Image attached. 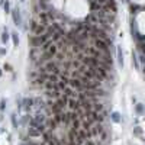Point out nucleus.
Here are the masks:
<instances>
[{
  "label": "nucleus",
  "mask_w": 145,
  "mask_h": 145,
  "mask_svg": "<svg viewBox=\"0 0 145 145\" xmlns=\"http://www.w3.org/2000/svg\"><path fill=\"white\" fill-rule=\"evenodd\" d=\"M63 116H64V112L55 113V115H54V121L57 122V123H63Z\"/></svg>",
  "instance_id": "obj_21"
},
{
  "label": "nucleus",
  "mask_w": 145,
  "mask_h": 145,
  "mask_svg": "<svg viewBox=\"0 0 145 145\" xmlns=\"http://www.w3.org/2000/svg\"><path fill=\"white\" fill-rule=\"evenodd\" d=\"M55 58H57V61H64V54L63 52H57V54H55Z\"/></svg>",
  "instance_id": "obj_34"
},
{
  "label": "nucleus",
  "mask_w": 145,
  "mask_h": 145,
  "mask_svg": "<svg viewBox=\"0 0 145 145\" xmlns=\"http://www.w3.org/2000/svg\"><path fill=\"white\" fill-rule=\"evenodd\" d=\"M116 51H118V63H119V65L122 67V65H123V52H122V49L119 46H118Z\"/></svg>",
  "instance_id": "obj_19"
},
{
  "label": "nucleus",
  "mask_w": 145,
  "mask_h": 145,
  "mask_svg": "<svg viewBox=\"0 0 145 145\" xmlns=\"http://www.w3.org/2000/svg\"><path fill=\"white\" fill-rule=\"evenodd\" d=\"M12 16H13V22L15 25H22V19H20V13H19V9H15L12 10Z\"/></svg>",
  "instance_id": "obj_7"
},
{
  "label": "nucleus",
  "mask_w": 145,
  "mask_h": 145,
  "mask_svg": "<svg viewBox=\"0 0 145 145\" xmlns=\"http://www.w3.org/2000/svg\"><path fill=\"white\" fill-rule=\"evenodd\" d=\"M61 36H63V34H60V32H54L51 36L52 42H58V41H61Z\"/></svg>",
  "instance_id": "obj_23"
},
{
  "label": "nucleus",
  "mask_w": 145,
  "mask_h": 145,
  "mask_svg": "<svg viewBox=\"0 0 145 145\" xmlns=\"http://www.w3.org/2000/svg\"><path fill=\"white\" fill-rule=\"evenodd\" d=\"M96 3H99V5H103V3H106V0H94Z\"/></svg>",
  "instance_id": "obj_41"
},
{
  "label": "nucleus",
  "mask_w": 145,
  "mask_h": 145,
  "mask_svg": "<svg viewBox=\"0 0 145 145\" xmlns=\"http://www.w3.org/2000/svg\"><path fill=\"white\" fill-rule=\"evenodd\" d=\"M35 128H36V129L41 132V135L46 131V125H45V123H36V126H35Z\"/></svg>",
  "instance_id": "obj_24"
},
{
  "label": "nucleus",
  "mask_w": 145,
  "mask_h": 145,
  "mask_svg": "<svg viewBox=\"0 0 145 145\" xmlns=\"http://www.w3.org/2000/svg\"><path fill=\"white\" fill-rule=\"evenodd\" d=\"M23 103H25V109L29 110L31 107H32V106H35V99H32V97L25 99V100H23Z\"/></svg>",
  "instance_id": "obj_12"
},
{
  "label": "nucleus",
  "mask_w": 145,
  "mask_h": 145,
  "mask_svg": "<svg viewBox=\"0 0 145 145\" xmlns=\"http://www.w3.org/2000/svg\"><path fill=\"white\" fill-rule=\"evenodd\" d=\"M52 44H54V42H52V39L46 41V42H45V44H44V45H41V51H42V52L48 51V49L51 48V45H52Z\"/></svg>",
  "instance_id": "obj_17"
},
{
  "label": "nucleus",
  "mask_w": 145,
  "mask_h": 145,
  "mask_svg": "<svg viewBox=\"0 0 145 145\" xmlns=\"http://www.w3.org/2000/svg\"><path fill=\"white\" fill-rule=\"evenodd\" d=\"M103 103H97V102H94L93 103V110H96V112H102L103 110Z\"/></svg>",
  "instance_id": "obj_22"
},
{
  "label": "nucleus",
  "mask_w": 145,
  "mask_h": 145,
  "mask_svg": "<svg viewBox=\"0 0 145 145\" xmlns=\"http://www.w3.org/2000/svg\"><path fill=\"white\" fill-rule=\"evenodd\" d=\"M5 109H6V100L2 99V100H0V112H3Z\"/></svg>",
  "instance_id": "obj_36"
},
{
  "label": "nucleus",
  "mask_w": 145,
  "mask_h": 145,
  "mask_svg": "<svg viewBox=\"0 0 145 145\" xmlns=\"http://www.w3.org/2000/svg\"><path fill=\"white\" fill-rule=\"evenodd\" d=\"M133 133H135V135H141V133H142V129L139 126H135L133 128Z\"/></svg>",
  "instance_id": "obj_37"
},
{
  "label": "nucleus",
  "mask_w": 145,
  "mask_h": 145,
  "mask_svg": "<svg viewBox=\"0 0 145 145\" xmlns=\"http://www.w3.org/2000/svg\"><path fill=\"white\" fill-rule=\"evenodd\" d=\"M45 145H57V144H55V141H54V138H52L51 141H49V142H46Z\"/></svg>",
  "instance_id": "obj_40"
},
{
  "label": "nucleus",
  "mask_w": 145,
  "mask_h": 145,
  "mask_svg": "<svg viewBox=\"0 0 145 145\" xmlns=\"http://www.w3.org/2000/svg\"><path fill=\"white\" fill-rule=\"evenodd\" d=\"M2 74H3V73H2V68H0V77H2Z\"/></svg>",
  "instance_id": "obj_43"
},
{
  "label": "nucleus",
  "mask_w": 145,
  "mask_h": 145,
  "mask_svg": "<svg viewBox=\"0 0 145 145\" xmlns=\"http://www.w3.org/2000/svg\"><path fill=\"white\" fill-rule=\"evenodd\" d=\"M12 39H13V45L15 46L19 45V36H17L16 32H12Z\"/></svg>",
  "instance_id": "obj_27"
},
{
  "label": "nucleus",
  "mask_w": 145,
  "mask_h": 145,
  "mask_svg": "<svg viewBox=\"0 0 145 145\" xmlns=\"http://www.w3.org/2000/svg\"><path fill=\"white\" fill-rule=\"evenodd\" d=\"M107 136H109V135H107V132H106V131H103V132L100 133V141H102V142H106V141H107Z\"/></svg>",
  "instance_id": "obj_31"
},
{
  "label": "nucleus",
  "mask_w": 145,
  "mask_h": 145,
  "mask_svg": "<svg viewBox=\"0 0 145 145\" xmlns=\"http://www.w3.org/2000/svg\"><path fill=\"white\" fill-rule=\"evenodd\" d=\"M109 44H107V41L102 39V38H96L94 39V46L97 48V49H100L102 52H104V54H107L109 52Z\"/></svg>",
  "instance_id": "obj_1"
},
{
  "label": "nucleus",
  "mask_w": 145,
  "mask_h": 145,
  "mask_svg": "<svg viewBox=\"0 0 145 145\" xmlns=\"http://www.w3.org/2000/svg\"><path fill=\"white\" fill-rule=\"evenodd\" d=\"M35 103L38 104V106H41V109H44V107H45V103H44V100H42V99H35Z\"/></svg>",
  "instance_id": "obj_32"
},
{
  "label": "nucleus",
  "mask_w": 145,
  "mask_h": 145,
  "mask_svg": "<svg viewBox=\"0 0 145 145\" xmlns=\"http://www.w3.org/2000/svg\"><path fill=\"white\" fill-rule=\"evenodd\" d=\"M132 63H133V65H135V68L138 70L139 64H138V58H136V55H135V52H132Z\"/></svg>",
  "instance_id": "obj_29"
},
{
  "label": "nucleus",
  "mask_w": 145,
  "mask_h": 145,
  "mask_svg": "<svg viewBox=\"0 0 145 145\" xmlns=\"http://www.w3.org/2000/svg\"><path fill=\"white\" fill-rule=\"evenodd\" d=\"M68 86L73 87V89H77V90H81V92H84V90H86V86H84L78 78H71L70 83H68Z\"/></svg>",
  "instance_id": "obj_3"
},
{
  "label": "nucleus",
  "mask_w": 145,
  "mask_h": 145,
  "mask_svg": "<svg viewBox=\"0 0 145 145\" xmlns=\"http://www.w3.org/2000/svg\"><path fill=\"white\" fill-rule=\"evenodd\" d=\"M34 119L38 122V123H45V116L42 115V113H39V112L34 116Z\"/></svg>",
  "instance_id": "obj_18"
},
{
  "label": "nucleus",
  "mask_w": 145,
  "mask_h": 145,
  "mask_svg": "<svg viewBox=\"0 0 145 145\" xmlns=\"http://www.w3.org/2000/svg\"><path fill=\"white\" fill-rule=\"evenodd\" d=\"M86 145H97V144H96V142H93V141H90V139H87Z\"/></svg>",
  "instance_id": "obj_38"
},
{
  "label": "nucleus",
  "mask_w": 145,
  "mask_h": 145,
  "mask_svg": "<svg viewBox=\"0 0 145 145\" xmlns=\"http://www.w3.org/2000/svg\"><path fill=\"white\" fill-rule=\"evenodd\" d=\"M5 54H6L5 49H0V55H5Z\"/></svg>",
  "instance_id": "obj_42"
},
{
  "label": "nucleus",
  "mask_w": 145,
  "mask_h": 145,
  "mask_svg": "<svg viewBox=\"0 0 145 145\" xmlns=\"http://www.w3.org/2000/svg\"><path fill=\"white\" fill-rule=\"evenodd\" d=\"M48 80L49 81H52V83H58V75H55L54 74V73H52V74H48Z\"/></svg>",
  "instance_id": "obj_28"
},
{
  "label": "nucleus",
  "mask_w": 145,
  "mask_h": 145,
  "mask_svg": "<svg viewBox=\"0 0 145 145\" xmlns=\"http://www.w3.org/2000/svg\"><path fill=\"white\" fill-rule=\"evenodd\" d=\"M5 70L6 71H12V67L9 65V64H5Z\"/></svg>",
  "instance_id": "obj_39"
},
{
  "label": "nucleus",
  "mask_w": 145,
  "mask_h": 145,
  "mask_svg": "<svg viewBox=\"0 0 145 145\" xmlns=\"http://www.w3.org/2000/svg\"><path fill=\"white\" fill-rule=\"evenodd\" d=\"M67 118H68V122L71 123L73 121L78 119V113H77L75 110H71V112H68V113H67Z\"/></svg>",
  "instance_id": "obj_14"
},
{
  "label": "nucleus",
  "mask_w": 145,
  "mask_h": 145,
  "mask_svg": "<svg viewBox=\"0 0 145 145\" xmlns=\"http://www.w3.org/2000/svg\"><path fill=\"white\" fill-rule=\"evenodd\" d=\"M80 128H81V121H80V118L71 122V131H74V132H75V131H78Z\"/></svg>",
  "instance_id": "obj_13"
},
{
  "label": "nucleus",
  "mask_w": 145,
  "mask_h": 145,
  "mask_svg": "<svg viewBox=\"0 0 145 145\" xmlns=\"http://www.w3.org/2000/svg\"><path fill=\"white\" fill-rule=\"evenodd\" d=\"M67 107H70L71 110H78L81 106H80V102H78L77 99L70 97V99H68V104H67Z\"/></svg>",
  "instance_id": "obj_5"
},
{
  "label": "nucleus",
  "mask_w": 145,
  "mask_h": 145,
  "mask_svg": "<svg viewBox=\"0 0 145 145\" xmlns=\"http://www.w3.org/2000/svg\"><path fill=\"white\" fill-rule=\"evenodd\" d=\"M45 29H46V26H45V25L39 23V25L36 26V29H35V32H34V34L36 35V36H39V35H44V34H45Z\"/></svg>",
  "instance_id": "obj_9"
},
{
  "label": "nucleus",
  "mask_w": 145,
  "mask_h": 145,
  "mask_svg": "<svg viewBox=\"0 0 145 145\" xmlns=\"http://www.w3.org/2000/svg\"><path fill=\"white\" fill-rule=\"evenodd\" d=\"M22 2H23V0H22Z\"/></svg>",
  "instance_id": "obj_44"
},
{
  "label": "nucleus",
  "mask_w": 145,
  "mask_h": 145,
  "mask_svg": "<svg viewBox=\"0 0 145 145\" xmlns=\"http://www.w3.org/2000/svg\"><path fill=\"white\" fill-rule=\"evenodd\" d=\"M90 131H92L93 136H99V135L104 131L103 123H102V122H94V123L92 125V128H90Z\"/></svg>",
  "instance_id": "obj_2"
},
{
  "label": "nucleus",
  "mask_w": 145,
  "mask_h": 145,
  "mask_svg": "<svg viewBox=\"0 0 145 145\" xmlns=\"http://www.w3.org/2000/svg\"><path fill=\"white\" fill-rule=\"evenodd\" d=\"M12 35H9V32H7V28L3 29V34H2V42L3 44H6L7 41H9V38H10Z\"/></svg>",
  "instance_id": "obj_16"
},
{
  "label": "nucleus",
  "mask_w": 145,
  "mask_h": 145,
  "mask_svg": "<svg viewBox=\"0 0 145 145\" xmlns=\"http://www.w3.org/2000/svg\"><path fill=\"white\" fill-rule=\"evenodd\" d=\"M10 119H12V125H13V128H17V121H16V115H15V113L10 116Z\"/></svg>",
  "instance_id": "obj_33"
},
{
  "label": "nucleus",
  "mask_w": 145,
  "mask_h": 145,
  "mask_svg": "<svg viewBox=\"0 0 145 145\" xmlns=\"http://www.w3.org/2000/svg\"><path fill=\"white\" fill-rule=\"evenodd\" d=\"M28 135H29V136H32V138H38V136H41V132L36 129V128H31V126H29Z\"/></svg>",
  "instance_id": "obj_10"
},
{
  "label": "nucleus",
  "mask_w": 145,
  "mask_h": 145,
  "mask_svg": "<svg viewBox=\"0 0 145 145\" xmlns=\"http://www.w3.org/2000/svg\"><path fill=\"white\" fill-rule=\"evenodd\" d=\"M57 84H58V87H60V90H61V92H64V90L68 87V83H65V81H63V80H60Z\"/></svg>",
  "instance_id": "obj_25"
},
{
  "label": "nucleus",
  "mask_w": 145,
  "mask_h": 145,
  "mask_svg": "<svg viewBox=\"0 0 145 145\" xmlns=\"http://www.w3.org/2000/svg\"><path fill=\"white\" fill-rule=\"evenodd\" d=\"M63 93H64V96H67V97H74L75 99V96H77L74 93V90H73V87H67Z\"/></svg>",
  "instance_id": "obj_15"
},
{
  "label": "nucleus",
  "mask_w": 145,
  "mask_h": 145,
  "mask_svg": "<svg viewBox=\"0 0 145 145\" xmlns=\"http://www.w3.org/2000/svg\"><path fill=\"white\" fill-rule=\"evenodd\" d=\"M112 121L116 122V123H119V122H121V113L113 112V113H112Z\"/></svg>",
  "instance_id": "obj_26"
},
{
  "label": "nucleus",
  "mask_w": 145,
  "mask_h": 145,
  "mask_svg": "<svg viewBox=\"0 0 145 145\" xmlns=\"http://www.w3.org/2000/svg\"><path fill=\"white\" fill-rule=\"evenodd\" d=\"M87 55H84V54H81V52H78L77 55H75V60H78V61H84V58H86Z\"/></svg>",
  "instance_id": "obj_35"
},
{
  "label": "nucleus",
  "mask_w": 145,
  "mask_h": 145,
  "mask_svg": "<svg viewBox=\"0 0 145 145\" xmlns=\"http://www.w3.org/2000/svg\"><path fill=\"white\" fill-rule=\"evenodd\" d=\"M135 112H136L138 115H142V113L145 112L144 104H142V103H136V104H135Z\"/></svg>",
  "instance_id": "obj_20"
},
{
  "label": "nucleus",
  "mask_w": 145,
  "mask_h": 145,
  "mask_svg": "<svg viewBox=\"0 0 145 145\" xmlns=\"http://www.w3.org/2000/svg\"><path fill=\"white\" fill-rule=\"evenodd\" d=\"M3 9H5V12L6 13H10V3L6 0L5 3H3Z\"/></svg>",
  "instance_id": "obj_30"
},
{
  "label": "nucleus",
  "mask_w": 145,
  "mask_h": 145,
  "mask_svg": "<svg viewBox=\"0 0 145 145\" xmlns=\"http://www.w3.org/2000/svg\"><path fill=\"white\" fill-rule=\"evenodd\" d=\"M44 68H45L46 73H54V71L58 68V64L54 63V61H48V63L45 64V67H44Z\"/></svg>",
  "instance_id": "obj_6"
},
{
  "label": "nucleus",
  "mask_w": 145,
  "mask_h": 145,
  "mask_svg": "<svg viewBox=\"0 0 145 145\" xmlns=\"http://www.w3.org/2000/svg\"><path fill=\"white\" fill-rule=\"evenodd\" d=\"M45 125H46V128H48L49 131H52V132H54V131L57 129V126H58V123H57L55 121H54V118H49V119L46 121Z\"/></svg>",
  "instance_id": "obj_8"
},
{
  "label": "nucleus",
  "mask_w": 145,
  "mask_h": 145,
  "mask_svg": "<svg viewBox=\"0 0 145 145\" xmlns=\"http://www.w3.org/2000/svg\"><path fill=\"white\" fill-rule=\"evenodd\" d=\"M86 52L87 54H90L92 57H96V58H102V55L104 54V52H102L100 49H97L96 46H90V48H87L86 46Z\"/></svg>",
  "instance_id": "obj_4"
},
{
  "label": "nucleus",
  "mask_w": 145,
  "mask_h": 145,
  "mask_svg": "<svg viewBox=\"0 0 145 145\" xmlns=\"http://www.w3.org/2000/svg\"><path fill=\"white\" fill-rule=\"evenodd\" d=\"M42 138H44V142H49V141H51L52 138H54V135H52V131H49V129H48V131H45V132L42 133Z\"/></svg>",
  "instance_id": "obj_11"
}]
</instances>
